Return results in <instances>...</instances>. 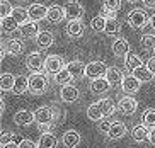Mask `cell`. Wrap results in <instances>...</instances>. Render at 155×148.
Instances as JSON below:
<instances>
[{
  "label": "cell",
  "mask_w": 155,
  "mask_h": 148,
  "mask_svg": "<svg viewBox=\"0 0 155 148\" xmlns=\"http://www.w3.org/2000/svg\"><path fill=\"white\" fill-rule=\"evenodd\" d=\"M50 89V82L48 75L43 72H32L29 77V92L32 95H43Z\"/></svg>",
  "instance_id": "1"
},
{
  "label": "cell",
  "mask_w": 155,
  "mask_h": 148,
  "mask_svg": "<svg viewBox=\"0 0 155 148\" xmlns=\"http://www.w3.org/2000/svg\"><path fill=\"white\" fill-rule=\"evenodd\" d=\"M65 67H67V63H65V60L60 54H48L45 58V70L48 75H56Z\"/></svg>",
  "instance_id": "2"
},
{
  "label": "cell",
  "mask_w": 155,
  "mask_h": 148,
  "mask_svg": "<svg viewBox=\"0 0 155 148\" xmlns=\"http://www.w3.org/2000/svg\"><path fill=\"white\" fill-rule=\"evenodd\" d=\"M147 22H150V19H148L145 10L135 9L128 14V24H130L131 29H143L147 26Z\"/></svg>",
  "instance_id": "3"
},
{
  "label": "cell",
  "mask_w": 155,
  "mask_h": 148,
  "mask_svg": "<svg viewBox=\"0 0 155 148\" xmlns=\"http://www.w3.org/2000/svg\"><path fill=\"white\" fill-rule=\"evenodd\" d=\"M56 114H58V109L56 107H50V106H45V107H39L34 111V117H36L38 124H48V123L55 121Z\"/></svg>",
  "instance_id": "4"
},
{
  "label": "cell",
  "mask_w": 155,
  "mask_h": 148,
  "mask_svg": "<svg viewBox=\"0 0 155 148\" xmlns=\"http://www.w3.org/2000/svg\"><path fill=\"white\" fill-rule=\"evenodd\" d=\"M107 68L109 67H106V63H102V61H91V63H87V67H85V77L91 78V80L99 78V77H106Z\"/></svg>",
  "instance_id": "5"
},
{
  "label": "cell",
  "mask_w": 155,
  "mask_h": 148,
  "mask_svg": "<svg viewBox=\"0 0 155 148\" xmlns=\"http://www.w3.org/2000/svg\"><path fill=\"white\" fill-rule=\"evenodd\" d=\"M141 84H143V82H141L137 75L130 73V75L123 77V80H121V89H123L124 94H137L138 90H140Z\"/></svg>",
  "instance_id": "6"
},
{
  "label": "cell",
  "mask_w": 155,
  "mask_h": 148,
  "mask_svg": "<svg viewBox=\"0 0 155 148\" xmlns=\"http://www.w3.org/2000/svg\"><path fill=\"white\" fill-rule=\"evenodd\" d=\"M65 12H67V19L68 21H75V19H82L85 10H84L80 2H77V0H68L65 4Z\"/></svg>",
  "instance_id": "7"
},
{
  "label": "cell",
  "mask_w": 155,
  "mask_h": 148,
  "mask_svg": "<svg viewBox=\"0 0 155 148\" xmlns=\"http://www.w3.org/2000/svg\"><path fill=\"white\" fill-rule=\"evenodd\" d=\"M26 67H28L29 72H41L43 68H45V60H43L41 53H29L28 58H26Z\"/></svg>",
  "instance_id": "8"
},
{
  "label": "cell",
  "mask_w": 155,
  "mask_h": 148,
  "mask_svg": "<svg viewBox=\"0 0 155 148\" xmlns=\"http://www.w3.org/2000/svg\"><path fill=\"white\" fill-rule=\"evenodd\" d=\"M65 17H67L65 7H61V5H51V7H48V14H46V21H48V22L58 24V22H61Z\"/></svg>",
  "instance_id": "9"
},
{
  "label": "cell",
  "mask_w": 155,
  "mask_h": 148,
  "mask_svg": "<svg viewBox=\"0 0 155 148\" xmlns=\"http://www.w3.org/2000/svg\"><path fill=\"white\" fill-rule=\"evenodd\" d=\"M78 97H80V92H78V89L75 85H72V84L63 85V89L60 90V99H61L63 102H67V104L75 102Z\"/></svg>",
  "instance_id": "10"
},
{
  "label": "cell",
  "mask_w": 155,
  "mask_h": 148,
  "mask_svg": "<svg viewBox=\"0 0 155 148\" xmlns=\"http://www.w3.org/2000/svg\"><path fill=\"white\" fill-rule=\"evenodd\" d=\"M111 85H113V84H111L106 77H99V78H94V80L91 82V90H92V94L102 95V94H106V92H109Z\"/></svg>",
  "instance_id": "11"
},
{
  "label": "cell",
  "mask_w": 155,
  "mask_h": 148,
  "mask_svg": "<svg viewBox=\"0 0 155 148\" xmlns=\"http://www.w3.org/2000/svg\"><path fill=\"white\" fill-rule=\"evenodd\" d=\"M131 136L137 143H145V141H150V128L145 126L143 123L141 124H137L131 130Z\"/></svg>",
  "instance_id": "12"
},
{
  "label": "cell",
  "mask_w": 155,
  "mask_h": 148,
  "mask_svg": "<svg viewBox=\"0 0 155 148\" xmlns=\"http://www.w3.org/2000/svg\"><path fill=\"white\" fill-rule=\"evenodd\" d=\"M118 107H119V111L123 112V114H126V116H131V114H135V112H137L138 102H137L133 97H130V95H124V97L119 100Z\"/></svg>",
  "instance_id": "13"
},
{
  "label": "cell",
  "mask_w": 155,
  "mask_h": 148,
  "mask_svg": "<svg viewBox=\"0 0 155 148\" xmlns=\"http://www.w3.org/2000/svg\"><path fill=\"white\" fill-rule=\"evenodd\" d=\"M29 12V21H43L46 19V14H48V7L41 4H31V7H28Z\"/></svg>",
  "instance_id": "14"
},
{
  "label": "cell",
  "mask_w": 155,
  "mask_h": 148,
  "mask_svg": "<svg viewBox=\"0 0 155 148\" xmlns=\"http://www.w3.org/2000/svg\"><path fill=\"white\" fill-rule=\"evenodd\" d=\"M36 121V117H34V112L31 111H26V109H22V111H17L14 114V123L17 126H29L31 123Z\"/></svg>",
  "instance_id": "15"
},
{
  "label": "cell",
  "mask_w": 155,
  "mask_h": 148,
  "mask_svg": "<svg viewBox=\"0 0 155 148\" xmlns=\"http://www.w3.org/2000/svg\"><path fill=\"white\" fill-rule=\"evenodd\" d=\"M19 32H21V36H22L24 39H31V38H36V36H38V32H39L36 21H29V22L21 24V27H19Z\"/></svg>",
  "instance_id": "16"
},
{
  "label": "cell",
  "mask_w": 155,
  "mask_h": 148,
  "mask_svg": "<svg viewBox=\"0 0 155 148\" xmlns=\"http://www.w3.org/2000/svg\"><path fill=\"white\" fill-rule=\"evenodd\" d=\"M84 22L82 19H75V21H68V24H67V34H68L70 38H80L84 36Z\"/></svg>",
  "instance_id": "17"
},
{
  "label": "cell",
  "mask_w": 155,
  "mask_h": 148,
  "mask_svg": "<svg viewBox=\"0 0 155 148\" xmlns=\"http://www.w3.org/2000/svg\"><path fill=\"white\" fill-rule=\"evenodd\" d=\"M113 53L114 56H118V58H123L130 53V43H128L124 38H118V39L113 41Z\"/></svg>",
  "instance_id": "18"
},
{
  "label": "cell",
  "mask_w": 155,
  "mask_h": 148,
  "mask_svg": "<svg viewBox=\"0 0 155 148\" xmlns=\"http://www.w3.org/2000/svg\"><path fill=\"white\" fill-rule=\"evenodd\" d=\"M61 143H63L67 148H75L78 143H80V135H78V131H75V130L65 131L63 136H61Z\"/></svg>",
  "instance_id": "19"
},
{
  "label": "cell",
  "mask_w": 155,
  "mask_h": 148,
  "mask_svg": "<svg viewBox=\"0 0 155 148\" xmlns=\"http://www.w3.org/2000/svg\"><path fill=\"white\" fill-rule=\"evenodd\" d=\"M34 39H36L38 48L48 49L51 44H53V39H55V38H53V32H50V31H39Z\"/></svg>",
  "instance_id": "20"
},
{
  "label": "cell",
  "mask_w": 155,
  "mask_h": 148,
  "mask_svg": "<svg viewBox=\"0 0 155 148\" xmlns=\"http://www.w3.org/2000/svg\"><path fill=\"white\" fill-rule=\"evenodd\" d=\"M5 51H7V54H12V56H17V54L22 53L24 49V43L21 39H7L4 44Z\"/></svg>",
  "instance_id": "21"
},
{
  "label": "cell",
  "mask_w": 155,
  "mask_h": 148,
  "mask_svg": "<svg viewBox=\"0 0 155 148\" xmlns=\"http://www.w3.org/2000/svg\"><path fill=\"white\" fill-rule=\"evenodd\" d=\"M124 135H126V124H124L123 121H113L107 136H109L111 140H119V138H123Z\"/></svg>",
  "instance_id": "22"
},
{
  "label": "cell",
  "mask_w": 155,
  "mask_h": 148,
  "mask_svg": "<svg viewBox=\"0 0 155 148\" xmlns=\"http://www.w3.org/2000/svg\"><path fill=\"white\" fill-rule=\"evenodd\" d=\"M58 146V140L53 133H41L39 141H38V148H56Z\"/></svg>",
  "instance_id": "23"
},
{
  "label": "cell",
  "mask_w": 155,
  "mask_h": 148,
  "mask_svg": "<svg viewBox=\"0 0 155 148\" xmlns=\"http://www.w3.org/2000/svg\"><path fill=\"white\" fill-rule=\"evenodd\" d=\"M85 67L87 65H84V63L78 61V60L67 63V68H68V72L72 73L73 78H82V77L85 75Z\"/></svg>",
  "instance_id": "24"
},
{
  "label": "cell",
  "mask_w": 155,
  "mask_h": 148,
  "mask_svg": "<svg viewBox=\"0 0 155 148\" xmlns=\"http://www.w3.org/2000/svg\"><path fill=\"white\" fill-rule=\"evenodd\" d=\"M29 90V77L26 75H17L15 77V85H14V94H24Z\"/></svg>",
  "instance_id": "25"
},
{
  "label": "cell",
  "mask_w": 155,
  "mask_h": 148,
  "mask_svg": "<svg viewBox=\"0 0 155 148\" xmlns=\"http://www.w3.org/2000/svg\"><path fill=\"white\" fill-rule=\"evenodd\" d=\"M87 117H89L91 121H94V123H99V121L104 119V114H102V111H101V107H99L97 102L91 104V106L87 107Z\"/></svg>",
  "instance_id": "26"
},
{
  "label": "cell",
  "mask_w": 155,
  "mask_h": 148,
  "mask_svg": "<svg viewBox=\"0 0 155 148\" xmlns=\"http://www.w3.org/2000/svg\"><path fill=\"white\" fill-rule=\"evenodd\" d=\"M19 27H21V24L15 21L12 15H7V17H2V31L7 32V34H10V32L17 31Z\"/></svg>",
  "instance_id": "27"
},
{
  "label": "cell",
  "mask_w": 155,
  "mask_h": 148,
  "mask_svg": "<svg viewBox=\"0 0 155 148\" xmlns=\"http://www.w3.org/2000/svg\"><path fill=\"white\" fill-rule=\"evenodd\" d=\"M97 104H99V107H101V111H102V114H104V117L113 116L114 111H116V104L113 102V99H101Z\"/></svg>",
  "instance_id": "28"
},
{
  "label": "cell",
  "mask_w": 155,
  "mask_h": 148,
  "mask_svg": "<svg viewBox=\"0 0 155 148\" xmlns=\"http://www.w3.org/2000/svg\"><path fill=\"white\" fill-rule=\"evenodd\" d=\"M123 72L119 70V68L116 67H109L107 68V72H106V78L113 84V85H116V84H121V80H123Z\"/></svg>",
  "instance_id": "29"
},
{
  "label": "cell",
  "mask_w": 155,
  "mask_h": 148,
  "mask_svg": "<svg viewBox=\"0 0 155 148\" xmlns=\"http://www.w3.org/2000/svg\"><path fill=\"white\" fill-rule=\"evenodd\" d=\"M124 65H126L130 70H135V68L141 67V65H143V61H141V58L138 56L137 53H131V51H130V53L124 56Z\"/></svg>",
  "instance_id": "30"
},
{
  "label": "cell",
  "mask_w": 155,
  "mask_h": 148,
  "mask_svg": "<svg viewBox=\"0 0 155 148\" xmlns=\"http://www.w3.org/2000/svg\"><path fill=\"white\" fill-rule=\"evenodd\" d=\"M141 123L145 126H148V128H155V109L153 107H148L143 111V114H141Z\"/></svg>",
  "instance_id": "31"
},
{
  "label": "cell",
  "mask_w": 155,
  "mask_h": 148,
  "mask_svg": "<svg viewBox=\"0 0 155 148\" xmlns=\"http://www.w3.org/2000/svg\"><path fill=\"white\" fill-rule=\"evenodd\" d=\"M12 17L17 21L19 24H24L29 21V12L26 7H14V10H12Z\"/></svg>",
  "instance_id": "32"
},
{
  "label": "cell",
  "mask_w": 155,
  "mask_h": 148,
  "mask_svg": "<svg viewBox=\"0 0 155 148\" xmlns=\"http://www.w3.org/2000/svg\"><path fill=\"white\" fill-rule=\"evenodd\" d=\"M121 26H119L118 19H107L106 21V27H104V34L107 36H114V34H118Z\"/></svg>",
  "instance_id": "33"
},
{
  "label": "cell",
  "mask_w": 155,
  "mask_h": 148,
  "mask_svg": "<svg viewBox=\"0 0 155 148\" xmlns=\"http://www.w3.org/2000/svg\"><path fill=\"white\" fill-rule=\"evenodd\" d=\"M133 75H137L141 82H150L152 78H153V73H152L147 67H143V65L138 67V68H135V70H133Z\"/></svg>",
  "instance_id": "34"
},
{
  "label": "cell",
  "mask_w": 155,
  "mask_h": 148,
  "mask_svg": "<svg viewBox=\"0 0 155 148\" xmlns=\"http://www.w3.org/2000/svg\"><path fill=\"white\" fill-rule=\"evenodd\" d=\"M106 21L107 19L101 14V15H96V17L91 21V27L94 32H104V27H106Z\"/></svg>",
  "instance_id": "35"
},
{
  "label": "cell",
  "mask_w": 155,
  "mask_h": 148,
  "mask_svg": "<svg viewBox=\"0 0 155 148\" xmlns=\"http://www.w3.org/2000/svg\"><path fill=\"white\" fill-rule=\"evenodd\" d=\"M0 85H2V90H14V85H15V77L12 73H2V82H0Z\"/></svg>",
  "instance_id": "36"
},
{
  "label": "cell",
  "mask_w": 155,
  "mask_h": 148,
  "mask_svg": "<svg viewBox=\"0 0 155 148\" xmlns=\"http://www.w3.org/2000/svg\"><path fill=\"white\" fill-rule=\"evenodd\" d=\"M140 44L141 48L145 49V51H152V49H155V34H143L140 39Z\"/></svg>",
  "instance_id": "37"
},
{
  "label": "cell",
  "mask_w": 155,
  "mask_h": 148,
  "mask_svg": "<svg viewBox=\"0 0 155 148\" xmlns=\"http://www.w3.org/2000/svg\"><path fill=\"white\" fill-rule=\"evenodd\" d=\"M72 78H73V77H72V73L68 72V68H67V67H65L60 73H56V75H55V82H56V84H60V85H67V84H70Z\"/></svg>",
  "instance_id": "38"
},
{
  "label": "cell",
  "mask_w": 155,
  "mask_h": 148,
  "mask_svg": "<svg viewBox=\"0 0 155 148\" xmlns=\"http://www.w3.org/2000/svg\"><path fill=\"white\" fill-rule=\"evenodd\" d=\"M12 10H14V7L9 4V0H2V4H0V17L12 15Z\"/></svg>",
  "instance_id": "39"
},
{
  "label": "cell",
  "mask_w": 155,
  "mask_h": 148,
  "mask_svg": "<svg viewBox=\"0 0 155 148\" xmlns=\"http://www.w3.org/2000/svg\"><path fill=\"white\" fill-rule=\"evenodd\" d=\"M102 7L107 10H116L118 12L121 7V0H102Z\"/></svg>",
  "instance_id": "40"
},
{
  "label": "cell",
  "mask_w": 155,
  "mask_h": 148,
  "mask_svg": "<svg viewBox=\"0 0 155 148\" xmlns=\"http://www.w3.org/2000/svg\"><path fill=\"white\" fill-rule=\"evenodd\" d=\"M111 124H113V121H109V119H102V121H99V128L97 130L101 131V133H109V130H111Z\"/></svg>",
  "instance_id": "41"
},
{
  "label": "cell",
  "mask_w": 155,
  "mask_h": 148,
  "mask_svg": "<svg viewBox=\"0 0 155 148\" xmlns=\"http://www.w3.org/2000/svg\"><path fill=\"white\" fill-rule=\"evenodd\" d=\"M19 148H38V143H34L32 140L24 138V140H21V143H19Z\"/></svg>",
  "instance_id": "42"
},
{
  "label": "cell",
  "mask_w": 155,
  "mask_h": 148,
  "mask_svg": "<svg viewBox=\"0 0 155 148\" xmlns=\"http://www.w3.org/2000/svg\"><path fill=\"white\" fill-rule=\"evenodd\" d=\"M12 140H14V133H12V131H4V133H2V138H0V141H2V145H5V143H9V141H12Z\"/></svg>",
  "instance_id": "43"
},
{
  "label": "cell",
  "mask_w": 155,
  "mask_h": 148,
  "mask_svg": "<svg viewBox=\"0 0 155 148\" xmlns=\"http://www.w3.org/2000/svg\"><path fill=\"white\" fill-rule=\"evenodd\" d=\"M147 68H148V70H150V72L155 75V56L148 58V61H147Z\"/></svg>",
  "instance_id": "44"
},
{
  "label": "cell",
  "mask_w": 155,
  "mask_h": 148,
  "mask_svg": "<svg viewBox=\"0 0 155 148\" xmlns=\"http://www.w3.org/2000/svg\"><path fill=\"white\" fill-rule=\"evenodd\" d=\"M38 128H39V131H43V133H50L51 128H53V123H48V124H38Z\"/></svg>",
  "instance_id": "45"
},
{
  "label": "cell",
  "mask_w": 155,
  "mask_h": 148,
  "mask_svg": "<svg viewBox=\"0 0 155 148\" xmlns=\"http://www.w3.org/2000/svg\"><path fill=\"white\" fill-rule=\"evenodd\" d=\"M102 15H104L106 19H116V10H107V9H104Z\"/></svg>",
  "instance_id": "46"
},
{
  "label": "cell",
  "mask_w": 155,
  "mask_h": 148,
  "mask_svg": "<svg viewBox=\"0 0 155 148\" xmlns=\"http://www.w3.org/2000/svg\"><path fill=\"white\" fill-rule=\"evenodd\" d=\"M147 9H155V0H141Z\"/></svg>",
  "instance_id": "47"
},
{
  "label": "cell",
  "mask_w": 155,
  "mask_h": 148,
  "mask_svg": "<svg viewBox=\"0 0 155 148\" xmlns=\"http://www.w3.org/2000/svg\"><path fill=\"white\" fill-rule=\"evenodd\" d=\"M2 148H19V145L15 143L14 140H12V141H9V143H5V145H2Z\"/></svg>",
  "instance_id": "48"
},
{
  "label": "cell",
  "mask_w": 155,
  "mask_h": 148,
  "mask_svg": "<svg viewBox=\"0 0 155 148\" xmlns=\"http://www.w3.org/2000/svg\"><path fill=\"white\" fill-rule=\"evenodd\" d=\"M150 143L155 145V128H152V130H150Z\"/></svg>",
  "instance_id": "49"
},
{
  "label": "cell",
  "mask_w": 155,
  "mask_h": 148,
  "mask_svg": "<svg viewBox=\"0 0 155 148\" xmlns=\"http://www.w3.org/2000/svg\"><path fill=\"white\" fill-rule=\"evenodd\" d=\"M150 26L153 27V31H155V14H153V15L150 17Z\"/></svg>",
  "instance_id": "50"
},
{
  "label": "cell",
  "mask_w": 155,
  "mask_h": 148,
  "mask_svg": "<svg viewBox=\"0 0 155 148\" xmlns=\"http://www.w3.org/2000/svg\"><path fill=\"white\" fill-rule=\"evenodd\" d=\"M0 104H2V106H0V109H2V112H4V109H5V102H4V97H2V100H0Z\"/></svg>",
  "instance_id": "51"
},
{
  "label": "cell",
  "mask_w": 155,
  "mask_h": 148,
  "mask_svg": "<svg viewBox=\"0 0 155 148\" xmlns=\"http://www.w3.org/2000/svg\"><path fill=\"white\" fill-rule=\"evenodd\" d=\"M126 2H130V4H137V2H140V0H126Z\"/></svg>",
  "instance_id": "52"
},
{
  "label": "cell",
  "mask_w": 155,
  "mask_h": 148,
  "mask_svg": "<svg viewBox=\"0 0 155 148\" xmlns=\"http://www.w3.org/2000/svg\"><path fill=\"white\" fill-rule=\"evenodd\" d=\"M153 51H155V49H153Z\"/></svg>",
  "instance_id": "53"
}]
</instances>
